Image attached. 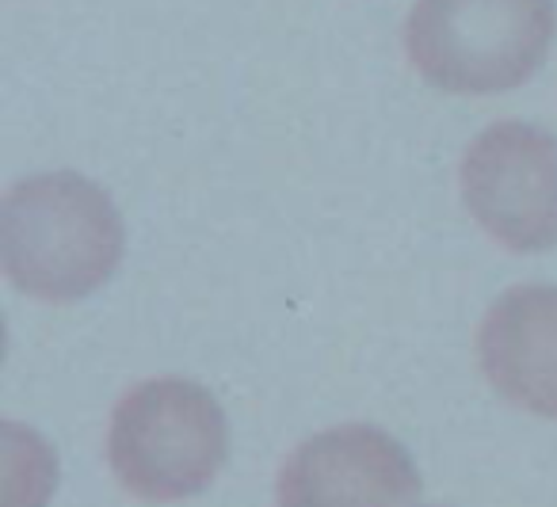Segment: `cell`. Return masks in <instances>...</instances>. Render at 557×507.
Returning a JSON list of instances; mask_svg holds the SVG:
<instances>
[{
  "mask_svg": "<svg viewBox=\"0 0 557 507\" xmlns=\"http://www.w3.org/2000/svg\"><path fill=\"white\" fill-rule=\"evenodd\" d=\"M126 230L115 202L77 172L16 184L0 207V256L12 286L42 301L100 290L123 260Z\"/></svg>",
  "mask_w": 557,
  "mask_h": 507,
  "instance_id": "6da1fadb",
  "label": "cell"
},
{
  "mask_svg": "<svg viewBox=\"0 0 557 507\" xmlns=\"http://www.w3.org/2000/svg\"><path fill=\"white\" fill-rule=\"evenodd\" d=\"M462 199L478 225L511 252L557 245V134L493 123L462 157Z\"/></svg>",
  "mask_w": 557,
  "mask_h": 507,
  "instance_id": "277c9868",
  "label": "cell"
},
{
  "mask_svg": "<svg viewBox=\"0 0 557 507\" xmlns=\"http://www.w3.org/2000/svg\"><path fill=\"white\" fill-rule=\"evenodd\" d=\"M478 362L504 400L557 420V286H511L478 329Z\"/></svg>",
  "mask_w": 557,
  "mask_h": 507,
  "instance_id": "8992f818",
  "label": "cell"
},
{
  "mask_svg": "<svg viewBox=\"0 0 557 507\" xmlns=\"http://www.w3.org/2000/svg\"><path fill=\"white\" fill-rule=\"evenodd\" d=\"M554 27V0H417L405 50L440 92L493 96L539 73Z\"/></svg>",
  "mask_w": 557,
  "mask_h": 507,
  "instance_id": "7a4b0ae2",
  "label": "cell"
},
{
  "mask_svg": "<svg viewBox=\"0 0 557 507\" xmlns=\"http://www.w3.org/2000/svg\"><path fill=\"white\" fill-rule=\"evenodd\" d=\"M417 492L409 450L371 423L306 438L278 473V507H405Z\"/></svg>",
  "mask_w": 557,
  "mask_h": 507,
  "instance_id": "5b68a950",
  "label": "cell"
},
{
  "mask_svg": "<svg viewBox=\"0 0 557 507\" xmlns=\"http://www.w3.org/2000/svg\"><path fill=\"white\" fill-rule=\"evenodd\" d=\"M108 458L119 484L138 499L199 496L230 458V423L202 385L153 378L115 405Z\"/></svg>",
  "mask_w": 557,
  "mask_h": 507,
  "instance_id": "3957f363",
  "label": "cell"
}]
</instances>
